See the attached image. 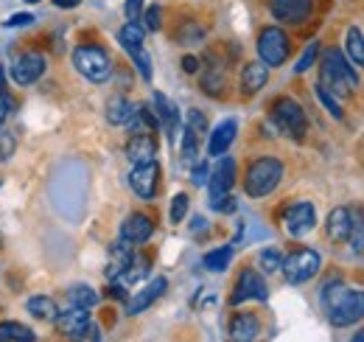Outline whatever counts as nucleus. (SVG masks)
Instances as JSON below:
<instances>
[{"label": "nucleus", "instance_id": "18", "mask_svg": "<svg viewBox=\"0 0 364 342\" xmlns=\"http://www.w3.org/2000/svg\"><path fill=\"white\" fill-rule=\"evenodd\" d=\"M154 155H157V140L149 132L132 135V140L127 143V157L132 163H149V160H154Z\"/></svg>", "mask_w": 364, "mask_h": 342}, {"label": "nucleus", "instance_id": "51", "mask_svg": "<svg viewBox=\"0 0 364 342\" xmlns=\"http://www.w3.org/2000/svg\"><path fill=\"white\" fill-rule=\"evenodd\" d=\"M353 342H364V331H356V334H353Z\"/></svg>", "mask_w": 364, "mask_h": 342}, {"label": "nucleus", "instance_id": "32", "mask_svg": "<svg viewBox=\"0 0 364 342\" xmlns=\"http://www.w3.org/2000/svg\"><path fill=\"white\" fill-rule=\"evenodd\" d=\"M0 340H14V342H31L37 340V334L23 326V323H3L0 326Z\"/></svg>", "mask_w": 364, "mask_h": 342}, {"label": "nucleus", "instance_id": "34", "mask_svg": "<svg viewBox=\"0 0 364 342\" xmlns=\"http://www.w3.org/2000/svg\"><path fill=\"white\" fill-rule=\"evenodd\" d=\"M280 264H283V256H280V250L277 247H267V250H261V256H258V266L267 272V275H272L280 269Z\"/></svg>", "mask_w": 364, "mask_h": 342}, {"label": "nucleus", "instance_id": "45", "mask_svg": "<svg viewBox=\"0 0 364 342\" xmlns=\"http://www.w3.org/2000/svg\"><path fill=\"white\" fill-rule=\"evenodd\" d=\"M11 107H14V101H11V95L0 90V124H3L6 118H9V113H11Z\"/></svg>", "mask_w": 364, "mask_h": 342}, {"label": "nucleus", "instance_id": "15", "mask_svg": "<svg viewBox=\"0 0 364 342\" xmlns=\"http://www.w3.org/2000/svg\"><path fill=\"white\" fill-rule=\"evenodd\" d=\"M151 233H154V222H151L146 214H132L124 224H121V239L129 242L132 247L146 244V242L151 239Z\"/></svg>", "mask_w": 364, "mask_h": 342}, {"label": "nucleus", "instance_id": "23", "mask_svg": "<svg viewBox=\"0 0 364 342\" xmlns=\"http://www.w3.org/2000/svg\"><path fill=\"white\" fill-rule=\"evenodd\" d=\"M135 113H137V104H132V101L124 98V95H115V98L107 104V121H109L112 127H124Z\"/></svg>", "mask_w": 364, "mask_h": 342}, {"label": "nucleus", "instance_id": "28", "mask_svg": "<svg viewBox=\"0 0 364 342\" xmlns=\"http://www.w3.org/2000/svg\"><path fill=\"white\" fill-rule=\"evenodd\" d=\"M65 298L70 306H82V309H92L95 303H98V292L90 289L87 284H76V286H70L68 292H65Z\"/></svg>", "mask_w": 364, "mask_h": 342}, {"label": "nucleus", "instance_id": "13", "mask_svg": "<svg viewBox=\"0 0 364 342\" xmlns=\"http://www.w3.org/2000/svg\"><path fill=\"white\" fill-rule=\"evenodd\" d=\"M235 185V160L232 157H222L213 174L208 177V188H210V205L222 197H228L230 188Z\"/></svg>", "mask_w": 364, "mask_h": 342}, {"label": "nucleus", "instance_id": "41", "mask_svg": "<svg viewBox=\"0 0 364 342\" xmlns=\"http://www.w3.org/2000/svg\"><path fill=\"white\" fill-rule=\"evenodd\" d=\"M185 214H188V194H177L174 202H171V222L180 224L182 219H185Z\"/></svg>", "mask_w": 364, "mask_h": 342}, {"label": "nucleus", "instance_id": "8", "mask_svg": "<svg viewBox=\"0 0 364 342\" xmlns=\"http://www.w3.org/2000/svg\"><path fill=\"white\" fill-rule=\"evenodd\" d=\"M283 224H286L289 236L303 239V236H309V233L317 227V211H314L311 202H294V205L286 211V216H283Z\"/></svg>", "mask_w": 364, "mask_h": 342}, {"label": "nucleus", "instance_id": "43", "mask_svg": "<svg viewBox=\"0 0 364 342\" xmlns=\"http://www.w3.org/2000/svg\"><path fill=\"white\" fill-rule=\"evenodd\" d=\"M188 127L193 129V132H199V135H202V132L208 129V121H205V115H202V113L191 110V113H188Z\"/></svg>", "mask_w": 364, "mask_h": 342}, {"label": "nucleus", "instance_id": "40", "mask_svg": "<svg viewBox=\"0 0 364 342\" xmlns=\"http://www.w3.org/2000/svg\"><path fill=\"white\" fill-rule=\"evenodd\" d=\"M160 6H149L146 11H143V26L149 28V31H160V26H163V20H160Z\"/></svg>", "mask_w": 364, "mask_h": 342}, {"label": "nucleus", "instance_id": "5", "mask_svg": "<svg viewBox=\"0 0 364 342\" xmlns=\"http://www.w3.org/2000/svg\"><path fill=\"white\" fill-rule=\"evenodd\" d=\"M319 266H322V261H319V253L317 250H294L289 258H283V264H280V269H283V275H286V281L289 284H306V281H311L314 275L319 272Z\"/></svg>", "mask_w": 364, "mask_h": 342}, {"label": "nucleus", "instance_id": "37", "mask_svg": "<svg viewBox=\"0 0 364 342\" xmlns=\"http://www.w3.org/2000/svg\"><path fill=\"white\" fill-rule=\"evenodd\" d=\"M317 56H319V43L314 40V43H311L309 48H306V51H303L300 62L294 65V73H306V71H309V68H311V65L317 62Z\"/></svg>", "mask_w": 364, "mask_h": 342}, {"label": "nucleus", "instance_id": "46", "mask_svg": "<svg viewBox=\"0 0 364 342\" xmlns=\"http://www.w3.org/2000/svg\"><path fill=\"white\" fill-rule=\"evenodd\" d=\"M191 180H193V185H205V182H208V166L199 163V166L193 169V177H191Z\"/></svg>", "mask_w": 364, "mask_h": 342}, {"label": "nucleus", "instance_id": "44", "mask_svg": "<svg viewBox=\"0 0 364 342\" xmlns=\"http://www.w3.org/2000/svg\"><path fill=\"white\" fill-rule=\"evenodd\" d=\"M31 23H34L31 14H14V17H9L3 26H6V28H17V26H31Z\"/></svg>", "mask_w": 364, "mask_h": 342}, {"label": "nucleus", "instance_id": "11", "mask_svg": "<svg viewBox=\"0 0 364 342\" xmlns=\"http://www.w3.org/2000/svg\"><path fill=\"white\" fill-rule=\"evenodd\" d=\"M43 73H46V59H43L40 53H23V56H17L14 65H11V79L23 87L34 85Z\"/></svg>", "mask_w": 364, "mask_h": 342}, {"label": "nucleus", "instance_id": "50", "mask_svg": "<svg viewBox=\"0 0 364 342\" xmlns=\"http://www.w3.org/2000/svg\"><path fill=\"white\" fill-rule=\"evenodd\" d=\"M53 3H56L59 9H76V6L82 3V0H53Z\"/></svg>", "mask_w": 364, "mask_h": 342}, {"label": "nucleus", "instance_id": "12", "mask_svg": "<svg viewBox=\"0 0 364 342\" xmlns=\"http://www.w3.org/2000/svg\"><path fill=\"white\" fill-rule=\"evenodd\" d=\"M269 11L274 20L300 26L311 14V0H269Z\"/></svg>", "mask_w": 364, "mask_h": 342}, {"label": "nucleus", "instance_id": "27", "mask_svg": "<svg viewBox=\"0 0 364 342\" xmlns=\"http://www.w3.org/2000/svg\"><path fill=\"white\" fill-rule=\"evenodd\" d=\"M345 51H348V59L353 62V68H364V34L359 28H348Z\"/></svg>", "mask_w": 364, "mask_h": 342}, {"label": "nucleus", "instance_id": "47", "mask_svg": "<svg viewBox=\"0 0 364 342\" xmlns=\"http://www.w3.org/2000/svg\"><path fill=\"white\" fill-rule=\"evenodd\" d=\"M140 9H143V0H127V17L129 20L140 17Z\"/></svg>", "mask_w": 364, "mask_h": 342}, {"label": "nucleus", "instance_id": "26", "mask_svg": "<svg viewBox=\"0 0 364 342\" xmlns=\"http://www.w3.org/2000/svg\"><path fill=\"white\" fill-rule=\"evenodd\" d=\"M26 309H28V314L31 317H37V320H43V323H53L56 320V303L48 298V295H37V298H31L26 303Z\"/></svg>", "mask_w": 364, "mask_h": 342}, {"label": "nucleus", "instance_id": "33", "mask_svg": "<svg viewBox=\"0 0 364 342\" xmlns=\"http://www.w3.org/2000/svg\"><path fill=\"white\" fill-rule=\"evenodd\" d=\"M199 132H193L191 127H185V135H182V160L185 163H193L196 160V152H199Z\"/></svg>", "mask_w": 364, "mask_h": 342}, {"label": "nucleus", "instance_id": "21", "mask_svg": "<svg viewBox=\"0 0 364 342\" xmlns=\"http://www.w3.org/2000/svg\"><path fill=\"white\" fill-rule=\"evenodd\" d=\"M135 258L132 253V244L129 242H124V239H118L112 247H109V266H107V278L109 281H115L127 266H129V261Z\"/></svg>", "mask_w": 364, "mask_h": 342}, {"label": "nucleus", "instance_id": "30", "mask_svg": "<svg viewBox=\"0 0 364 342\" xmlns=\"http://www.w3.org/2000/svg\"><path fill=\"white\" fill-rule=\"evenodd\" d=\"M348 244L362 253L364 250V214L359 208H350V233H348Z\"/></svg>", "mask_w": 364, "mask_h": 342}, {"label": "nucleus", "instance_id": "20", "mask_svg": "<svg viewBox=\"0 0 364 342\" xmlns=\"http://www.w3.org/2000/svg\"><path fill=\"white\" fill-rule=\"evenodd\" d=\"M235 132H238V124L228 118V121H222L219 127L213 129V135H210V143H208V152L213 155V157H222L225 152H228L230 146H232V140H235Z\"/></svg>", "mask_w": 364, "mask_h": 342}, {"label": "nucleus", "instance_id": "24", "mask_svg": "<svg viewBox=\"0 0 364 342\" xmlns=\"http://www.w3.org/2000/svg\"><path fill=\"white\" fill-rule=\"evenodd\" d=\"M154 104H157V115H160L163 127H166V132H168V138L174 140V132H177V127H180V113H177L174 101H168L163 93H154Z\"/></svg>", "mask_w": 364, "mask_h": 342}, {"label": "nucleus", "instance_id": "38", "mask_svg": "<svg viewBox=\"0 0 364 342\" xmlns=\"http://www.w3.org/2000/svg\"><path fill=\"white\" fill-rule=\"evenodd\" d=\"M202 87H205V93H210V95H222V93H225V76H222V73H208V76L202 79Z\"/></svg>", "mask_w": 364, "mask_h": 342}, {"label": "nucleus", "instance_id": "17", "mask_svg": "<svg viewBox=\"0 0 364 342\" xmlns=\"http://www.w3.org/2000/svg\"><path fill=\"white\" fill-rule=\"evenodd\" d=\"M269 82V65L267 62H247L241 71V93L244 95H255L258 90H264Z\"/></svg>", "mask_w": 364, "mask_h": 342}, {"label": "nucleus", "instance_id": "35", "mask_svg": "<svg viewBox=\"0 0 364 342\" xmlns=\"http://www.w3.org/2000/svg\"><path fill=\"white\" fill-rule=\"evenodd\" d=\"M202 37H205V31H202L196 23H185L180 31H177V43H182V45L202 43Z\"/></svg>", "mask_w": 364, "mask_h": 342}, {"label": "nucleus", "instance_id": "9", "mask_svg": "<svg viewBox=\"0 0 364 342\" xmlns=\"http://www.w3.org/2000/svg\"><path fill=\"white\" fill-rule=\"evenodd\" d=\"M267 298H269V292H267V284H264L261 272L244 269L238 275V281H235V292H232L230 303L238 306V303H247V300H267Z\"/></svg>", "mask_w": 364, "mask_h": 342}, {"label": "nucleus", "instance_id": "39", "mask_svg": "<svg viewBox=\"0 0 364 342\" xmlns=\"http://www.w3.org/2000/svg\"><path fill=\"white\" fill-rule=\"evenodd\" d=\"M132 56V62L137 65V71H140V76L146 79V82H151V62H149V53L140 48V51H135V53H129Z\"/></svg>", "mask_w": 364, "mask_h": 342}, {"label": "nucleus", "instance_id": "53", "mask_svg": "<svg viewBox=\"0 0 364 342\" xmlns=\"http://www.w3.org/2000/svg\"><path fill=\"white\" fill-rule=\"evenodd\" d=\"M26 3H40V0H26Z\"/></svg>", "mask_w": 364, "mask_h": 342}, {"label": "nucleus", "instance_id": "52", "mask_svg": "<svg viewBox=\"0 0 364 342\" xmlns=\"http://www.w3.org/2000/svg\"><path fill=\"white\" fill-rule=\"evenodd\" d=\"M0 90H3V71H0Z\"/></svg>", "mask_w": 364, "mask_h": 342}, {"label": "nucleus", "instance_id": "31", "mask_svg": "<svg viewBox=\"0 0 364 342\" xmlns=\"http://www.w3.org/2000/svg\"><path fill=\"white\" fill-rule=\"evenodd\" d=\"M230 261H232V247H216V250H210L208 256L202 258L205 269H210V272H225L230 266Z\"/></svg>", "mask_w": 364, "mask_h": 342}, {"label": "nucleus", "instance_id": "36", "mask_svg": "<svg viewBox=\"0 0 364 342\" xmlns=\"http://www.w3.org/2000/svg\"><path fill=\"white\" fill-rule=\"evenodd\" d=\"M317 98L322 101V107H325L336 121L342 118V107H339V101H336V95H333V93H328L322 85H317Z\"/></svg>", "mask_w": 364, "mask_h": 342}, {"label": "nucleus", "instance_id": "6", "mask_svg": "<svg viewBox=\"0 0 364 342\" xmlns=\"http://www.w3.org/2000/svg\"><path fill=\"white\" fill-rule=\"evenodd\" d=\"M289 51H291V43H289V37H286L283 28L269 26V28H264L258 34V56L269 68H280L289 59Z\"/></svg>", "mask_w": 364, "mask_h": 342}, {"label": "nucleus", "instance_id": "2", "mask_svg": "<svg viewBox=\"0 0 364 342\" xmlns=\"http://www.w3.org/2000/svg\"><path fill=\"white\" fill-rule=\"evenodd\" d=\"M319 85L325 87L328 93L345 98V95H350L359 87V73H356L353 62L342 51L328 48L322 62H319Z\"/></svg>", "mask_w": 364, "mask_h": 342}, {"label": "nucleus", "instance_id": "42", "mask_svg": "<svg viewBox=\"0 0 364 342\" xmlns=\"http://www.w3.org/2000/svg\"><path fill=\"white\" fill-rule=\"evenodd\" d=\"M14 149H17L14 135H11V132H0V160H3V163L14 155Z\"/></svg>", "mask_w": 364, "mask_h": 342}, {"label": "nucleus", "instance_id": "22", "mask_svg": "<svg viewBox=\"0 0 364 342\" xmlns=\"http://www.w3.org/2000/svg\"><path fill=\"white\" fill-rule=\"evenodd\" d=\"M325 230H328V236L333 242H348V233H350V208H333L328 214Z\"/></svg>", "mask_w": 364, "mask_h": 342}, {"label": "nucleus", "instance_id": "25", "mask_svg": "<svg viewBox=\"0 0 364 342\" xmlns=\"http://www.w3.org/2000/svg\"><path fill=\"white\" fill-rule=\"evenodd\" d=\"M143 37H146V31H143V26H137V20H129V23L118 31V43L124 45L127 53L140 51V48H143Z\"/></svg>", "mask_w": 364, "mask_h": 342}, {"label": "nucleus", "instance_id": "10", "mask_svg": "<svg viewBox=\"0 0 364 342\" xmlns=\"http://www.w3.org/2000/svg\"><path fill=\"white\" fill-rule=\"evenodd\" d=\"M157 182H160V166L154 160L135 163V169L129 174V185H132V191H135L140 200H154Z\"/></svg>", "mask_w": 364, "mask_h": 342}, {"label": "nucleus", "instance_id": "3", "mask_svg": "<svg viewBox=\"0 0 364 342\" xmlns=\"http://www.w3.org/2000/svg\"><path fill=\"white\" fill-rule=\"evenodd\" d=\"M283 180V163L277 157H258L244 177V191L247 197L252 200H261V197H269L274 188L280 185Z\"/></svg>", "mask_w": 364, "mask_h": 342}, {"label": "nucleus", "instance_id": "7", "mask_svg": "<svg viewBox=\"0 0 364 342\" xmlns=\"http://www.w3.org/2000/svg\"><path fill=\"white\" fill-rule=\"evenodd\" d=\"M272 118L286 135H291L297 140L306 135V113L294 98H277L272 107Z\"/></svg>", "mask_w": 364, "mask_h": 342}, {"label": "nucleus", "instance_id": "1", "mask_svg": "<svg viewBox=\"0 0 364 342\" xmlns=\"http://www.w3.org/2000/svg\"><path fill=\"white\" fill-rule=\"evenodd\" d=\"M322 306L328 311L331 326L348 328V326H356L364 317V292L348 289L342 281H328L322 286Z\"/></svg>", "mask_w": 364, "mask_h": 342}, {"label": "nucleus", "instance_id": "49", "mask_svg": "<svg viewBox=\"0 0 364 342\" xmlns=\"http://www.w3.org/2000/svg\"><path fill=\"white\" fill-rule=\"evenodd\" d=\"M109 295H112L115 300H127V289H124V284H121V281H112Z\"/></svg>", "mask_w": 364, "mask_h": 342}, {"label": "nucleus", "instance_id": "14", "mask_svg": "<svg viewBox=\"0 0 364 342\" xmlns=\"http://www.w3.org/2000/svg\"><path fill=\"white\" fill-rule=\"evenodd\" d=\"M56 328L65 334V337H70V340H79V334L90 326V309H82V306H70V309H65V311H59L56 314Z\"/></svg>", "mask_w": 364, "mask_h": 342}, {"label": "nucleus", "instance_id": "48", "mask_svg": "<svg viewBox=\"0 0 364 342\" xmlns=\"http://www.w3.org/2000/svg\"><path fill=\"white\" fill-rule=\"evenodd\" d=\"M182 71H185V73H196V71H199V59H196V56H185V59H182Z\"/></svg>", "mask_w": 364, "mask_h": 342}, {"label": "nucleus", "instance_id": "4", "mask_svg": "<svg viewBox=\"0 0 364 342\" xmlns=\"http://www.w3.org/2000/svg\"><path fill=\"white\" fill-rule=\"evenodd\" d=\"M73 65H76V71L87 82H92V85H104L112 76V59L98 45H79L73 51Z\"/></svg>", "mask_w": 364, "mask_h": 342}, {"label": "nucleus", "instance_id": "19", "mask_svg": "<svg viewBox=\"0 0 364 342\" xmlns=\"http://www.w3.org/2000/svg\"><path fill=\"white\" fill-rule=\"evenodd\" d=\"M258 334H261V320H258L255 314L241 311V314H235V317L230 320V337H232V340L250 342V340H255Z\"/></svg>", "mask_w": 364, "mask_h": 342}, {"label": "nucleus", "instance_id": "16", "mask_svg": "<svg viewBox=\"0 0 364 342\" xmlns=\"http://www.w3.org/2000/svg\"><path fill=\"white\" fill-rule=\"evenodd\" d=\"M166 286H168V281L166 278H154V281H149L140 292H137L135 298L127 303V314H140V311H146L154 300L163 298V292H166Z\"/></svg>", "mask_w": 364, "mask_h": 342}, {"label": "nucleus", "instance_id": "29", "mask_svg": "<svg viewBox=\"0 0 364 342\" xmlns=\"http://www.w3.org/2000/svg\"><path fill=\"white\" fill-rule=\"evenodd\" d=\"M149 275V261L143 256H135L132 261H129V266L115 278V281H121L124 286H129V284H137V281H143Z\"/></svg>", "mask_w": 364, "mask_h": 342}]
</instances>
